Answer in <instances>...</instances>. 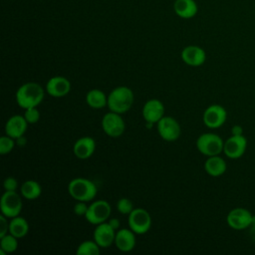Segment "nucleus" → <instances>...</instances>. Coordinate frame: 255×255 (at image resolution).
Listing matches in <instances>:
<instances>
[{"instance_id": "f257e3e1", "label": "nucleus", "mask_w": 255, "mask_h": 255, "mask_svg": "<svg viewBox=\"0 0 255 255\" xmlns=\"http://www.w3.org/2000/svg\"><path fill=\"white\" fill-rule=\"evenodd\" d=\"M45 96L42 86L35 82H28L21 85L16 92V103L22 109L38 107Z\"/></svg>"}, {"instance_id": "f03ea898", "label": "nucleus", "mask_w": 255, "mask_h": 255, "mask_svg": "<svg viewBox=\"0 0 255 255\" xmlns=\"http://www.w3.org/2000/svg\"><path fill=\"white\" fill-rule=\"evenodd\" d=\"M134 100L133 92L127 86H119L115 88L108 96V108L110 111L125 114L132 106Z\"/></svg>"}, {"instance_id": "7ed1b4c3", "label": "nucleus", "mask_w": 255, "mask_h": 255, "mask_svg": "<svg viewBox=\"0 0 255 255\" xmlns=\"http://www.w3.org/2000/svg\"><path fill=\"white\" fill-rule=\"evenodd\" d=\"M68 192L75 200L88 202L96 197L98 189L92 180L84 177H77L69 182Z\"/></svg>"}, {"instance_id": "20e7f679", "label": "nucleus", "mask_w": 255, "mask_h": 255, "mask_svg": "<svg viewBox=\"0 0 255 255\" xmlns=\"http://www.w3.org/2000/svg\"><path fill=\"white\" fill-rule=\"evenodd\" d=\"M223 146L224 141L216 133L205 132L200 134L196 139V148L206 156L220 154L223 151Z\"/></svg>"}, {"instance_id": "39448f33", "label": "nucleus", "mask_w": 255, "mask_h": 255, "mask_svg": "<svg viewBox=\"0 0 255 255\" xmlns=\"http://www.w3.org/2000/svg\"><path fill=\"white\" fill-rule=\"evenodd\" d=\"M128 226L135 234H144L151 227V216L143 208H134L128 214Z\"/></svg>"}, {"instance_id": "423d86ee", "label": "nucleus", "mask_w": 255, "mask_h": 255, "mask_svg": "<svg viewBox=\"0 0 255 255\" xmlns=\"http://www.w3.org/2000/svg\"><path fill=\"white\" fill-rule=\"evenodd\" d=\"M112 213V207L107 200H96L89 205L85 218L93 225L105 222Z\"/></svg>"}, {"instance_id": "0eeeda50", "label": "nucleus", "mask_w": 255, "mask_h": 255, "mask_svg": "<svg viewBox=\"0 0 255 255\" xmlns=\"http://www.w3.org/2000/svg\"><path fill=\"white\" fill-rule=\"evenodd\" d=\"M254 219L255 218L252 213L243 207H235L231 209L226 216V222L228 226L235 230L246 229L252 225Z\"/></svg>"}, {"instance_id": "6e6552de", "label": "nucleus", "mask_w": 255, "mask_h": 255, "mask_svg": "<svg viewBox=\"0 0 255 255\" xmlns=\"http://www.w3.org/2000/svg\"><path fill=\"white\" fill-rule=\"evenodd\" d=\"M102 128L110 137L121 136L126 129V124L121 114L109 112L102 119Z\"/></svg>"}, {"instance_id": "1a4fd4ad", "label": "nucleus", "mask_w": 255, "mask_h": 255, "mask_svg": "<svg viewBox=\"0 0 255 255\" xmlns=\"http://www.w3.org/2000/svg\"><path fill=\"white\" fill-rule=\"evenodd\" d=\"M156 128L159 136L166 141L176 140L181 133V128L178 122L169 116H163L157 123Z\"/></svg>"}, {"instance_id": "9d476101", "label": "nucleus", "mask_w": 255, "mask_h": 255, "mask_svg": "<svg viewBox=\"0 0 255 255\" xmlns=\"http://www.w3.org/2000/svg\"><path fill=\"white\" fill-rule=\"evenodd\" d=\"M22 199L16 191H5L0 199L1 213L8 218L18 216L22 210Z\"/></svg>"}, {"instance_id": "9b49d317", "label": "nucleus", "mask_w": 255, "mask_h": 255, "mask_svg": "<svg viewBox=\"0 0 255 255\" xmlns=\"http://www.w3.org/2000/svg\"><path fill=\"white\" fill-rule=\"evenodd\" d=\"M246 148H247L246 137L242 133L232 134L230 137H228L224 141L223 152L227 157L231 159H236L241 157L245 153Z\"/></svg>"}, {"instance_id": "f8f14e48", "label": "nucleus", "mask_w": 255, "mask_h": 255, "mask_svg": "<svg viewBox=\"0 0 255 255\" xmlns=\"http://www.w3.org/2000/svg\"><path fill=\"white\" fill-rule=\"evenodd\" d=\"M227 112L226 110L217 104L210 105L203 112L202 120L204 125L209 128H218L226 121Z\"/></svg>"}, {"instance_id": "ddd939ff", "label": "nucleus", "mask_w": 255, "mask_h": 255, "mask_svg": "<svg viewBox=\"0 0 255 255\" xmlns=\"http://www.w3.org/2000/svg\"><path fill=\"white\" fill-rule=\"evenodd\" d=\"M116 232L117 231L109 224V222L105 221L96 225L93 238L101 248H108L115 243Z\"/></svg>"}, {"instance_id": "4468645a", "label": "nucleus", "mask_w": 255, "mask_h": 255, "mask_svg": "<svg viewBox=\"0 0 255 255\" xmlns=\"http://www.w3.org/2000/svg\"><path fill=\"white\" fill-rule=\"evenodd\" d=\"M71 91V82L62 76H55L48 80L46 92L53 98H63Z\"/></svg>"}, {"instance_id": "2eb2a0df", "label": "nucleus", "mask_w": 255, "mask_h": 255, "mask_svg": "<svg viewBox=\"0 0 255 255\" xmlns=\"http://www.w3.org/2000/svg\"><path fill=\"white\" fill-rule=\"evenodd\" d=\"M181 60L190 67H199L204 64L206 60L205 51L196 45H189L181 51Z\"/></svg>"}, {"instance_id": "dca6fc26", "label": "nucleus", "mask_w": 255, "mask_h": 255, "mask_svg": "<svg viewBox=\"0 0 255 255\" xmlns=\"http://www.w3.org/2000/svg\"><path fill=\"white\" fill-rule=\"evenodd\" d=\"M164 116V106L157 99L148 100L142 107V117L145 123L156 124Z\"/></svg>"}, {"instance_id": "f3484780", "label": "nucleus", "mask_w": 255, "mask_h": 255, "mask_svg": "<svg viewBox=\"0 0 255 255\" xmlns=\"http://www.w3.org/2000/svg\"><path fill=\"white\" fill-rule=\"evenodd\" d=\"M28 122L24 116L15 115L8 119L5 124V133L14 139L23 136L27 130Z\"/></svg>"}, {"instance_id": "a211bd4d", "label": "nucleus", "mask_w": 255, "mask_h": 255, "mask_svg": "<svg viewBox=\"0 0 255 255\" xmlns=\"http://www.w3.org/2000/svg\"><path fill=\"white\" fill-rule=\"evenodd\" d=\"M135 233L130 228H122L117 230L115 244L122 252H129L135 247Z\"/></svg>"}, {"instance_id": "6ab92c4d", "label": "nucleus", "mask_w": 255, "mask_h": 255, "mask_svg": "<svg viewBox=\"0 0 255 255\" xmlns=\"http://www.w3.org/2000/svg\"><path fill=\"white\" fill-rule=\"evenodd\" d=\"M96 150V141L91 136H83L76 140L73 146L74 154L80 159L91 157Z\"/></svg>"}, {"instance_id": "aec40b11", "label": "nucleus", "mask_w": 255, "mask_h": 255, "mask_svg": "<svg viewBox=\"0 0 255 255\" xmlns=\"http://www.w3.org/2000/svg\"><path fill=\"white\" fill-rule=\"evenodd\" d=\"M175 14L182 19L193 18L198 12V6L194 0H175L173 3Z\"/></svg>"}, {"instance_id": "412c9836", "label": "nucleus", "mask_w": 255, "mask_h": 255, "mask_svg": "<svg viewBox=\"0 0 255 255\" xmlns=\"http://www.w3.org/2000/svg\"><path fill=\"white\" fill-rule=\"evenodd\" d=\"M227 168L226 161L218 155L208 156L204 162V169L207 174L212 177H218L222 175Z\"/></svg>"}, {"instance_id": "4be33fe9", "label": "nucleus", "mask_w": 255, "mask_h": 255, "mask_svg": "<svg viewBox=\"0 0 255 255\" xmlns=\"http://www.w3.org/2000/svg\"><path fill=\"white\" fill-rule=\"evenodd\" d=\"M86 103L93 109H103L108 106V96L99 89H93L87 93Z\"/></svg>"}, {"instance_id": "5701e85b", "label": "nucleus", "mask_w": 255, "mask_h": 255, "mask_svg": "<svg viewBox=\"0 0 255 255\" xmlns=\"http://www.w3.org/2000/svg\"><path fill=\"white\" fill-rule=\"evenodd\" d=\"M29 231L28 221L22 216H15L9 221V233L15 237L22 238L27 235Z\"/></svg>"}, {"instance_id": "b1692460", "label": "nucleus", "mask_w": 255, "mask_h": 255, "mask_svg": "<svg viewBox=\"0 0 255 255\" xmlns=\"http://www.w3.org/2000/svg\"><path fill=\"white\" fill-rule=\"evenodd\" d=\"M20 191H21V195L24 198L28 200H34L41 195L42 187L38 181L29 179L22 183Z\"/></svg>"}, {"instance_id": "393cba45", "label": "nucleus", "mask_w": 255, "mask_h": 255, "mask_svg": "<svg viewBox=\"0 0 255 255\" xmlns=\"http://www.w3.org/2000/svg\"><path fill=\"white\" fill-rule=\"evenodd\" d=\"M18 248V238L14 235L7 233L6 235L0 237V254L5 255L8 253H13Z\"/></svg>"}, {"instance_id": "a878e982", "label": "nucleus", "mask_w": 255, "mask_h": 255, "mask_svg": "<svg viewBox=\"0 0 255 255\" xmlns=\"http://www.w3.org/2000/svg\"><path fill=\"white\" fill-rule=\"evenodd\" d=\"M99 244L95 240H86L82 242L76 250L77 255H99L101 253Z\"/></svg>"}, {"instance_id": "bb28decb", "label": "nucleus", "mask_w": 255, "mask_h": 255, "mask_svg": "<svg viewBox=\"0 0 255 255\" xmlns=\"http://www.w3.org/2000/svg\"><path fill=\"white\" fill-rule=\"evenodd\" d=\"M15 140L13 137L9 135H3L0 137V153L2 155L8 154L12 151V149L15 146Z\"/></svg>"}, {"instance_id": "cd10ccee", "label": "nucleus", "mask_w": 255, "mask_h": 255, "mask_svg": "<svg viewBox=\"0 0 255 255\" xmlns=\"http://www.w3.org/2000/svg\"><path fill=\"white\" fill-rule=\"evenodd\" d=\"M117 209L120 213L128 215L134 208H133V204L130 199H128L127 197H122L117 202Z\"/></svg>"}, {"instance_id": "c85d7f7f", "label": "nucleus", "mask_w": 255, "mask_h": 255, "mask_svg": "<svg viewBox=\"0 0 255 255\" xmlns=\"http://www.w3.org/2000/svg\"><path fill=\"white\" fill-rule=\"evenodd\" d=\"M24 117L28 122V124H36L40 120V112L38 111L37 107L28 108V109H25Z\"/></svg>"}, {"instance_id": "c756f323", "label": "nucleus", "mask_w": 255, "mask_h": 255, "mask_svg": "<svg viewBox=\"0 0 255 255\" xmlns=\"http://www.w3.org/2000/svg\"><path fill=\"white\" fill-rule=\"evenodd\" d=\"M3 186L5 191H16L18 187V181L13 176H8L3 181Z\"/></svg>"}, {"instance_id": "7c9ffc66", "label": "nucleus", "mask_w": 255, "mask_h": 255, "mask_svg": "<svg viewBox=\"0 0 255 255\" xmlns=\"http://www.w3.org/2000/svg\"><path fill=\"white\" fill-rule=\"evenodd\" d=\"M88 205L86 201H77L74 205V212L78 216H85L88 211Z\"/></svg>"}, {"instance_id": "2f4dec72", "label": "nucleus", "mask_w": 255, "mask_h": 255, "mask_svg": "<svg viewBox=\"0 0 255 255\" xmlns=\"http://www.w3.org/2000/svg\"><path fill=\"white\" fill-rule=\"evenodd\" d=\"M9 233V222L8 217L1 213L0 215V237Z\"/></svg>"}, {"instance_id": "473e14b6", "label": "nucleus", "mask_w": 255, "mask_h": 255, "mask_svg": "<svg viewBox=\"0 0 255 255\" xmlns=\"http://www.w3.org/2000/svg\"><path fill=\"white\" fill-rule=\"evenodd\" d=\"M109 224L117 231V230L120 229L121 221H120V219H118V218H116V217H113V218H111V219L109 220Z\"/></svg>"}, {"instance_id": "72a5a7b5", "label": "nucleus", "mask_w": 255, "mask_h": 255, "mask_svg": "<svg viewBox=\"0 0 255 255\" xmlns=\"http://www.w3.org/2000/svg\"><path fill=\"white\" fill-rule=\"evenodd\" d=\"M16 143H17L18 145H20V146L25 145V144H26V138L24 137V135H23V136L18 137V138L16 139Z\"/></svg>"}]
</instances>
